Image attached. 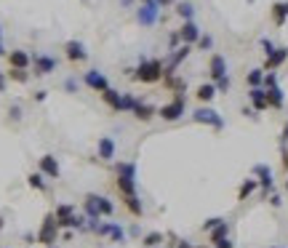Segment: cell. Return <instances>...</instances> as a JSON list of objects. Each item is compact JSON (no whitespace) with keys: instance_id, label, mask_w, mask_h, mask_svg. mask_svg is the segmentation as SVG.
<instances>
[{"instance_id":"obj_13","label":"cell","mask_w":288,"mask_h":248,"mask_svg":"<svg viewBox=\"0 0 288 248\" xmlns=\"http://www.w3.org/2000/svg\"><path fill=\"white\" fill-rule=\"evenodd\" d=\"M86 83L94 88V91H99V94H104L107 88H110V83H107V77L101 75V72H96V70H88V72H86Z\"/></svg>"},{"instance_id":"obj_26","label":"cell","mask_w":288,"mask_h":248,"mask_svg":"<svg viewBox=\"0 0 288 248\" xmlns=\"http://www.w3.org/2000/svg\"><path fill=\"white\" fill-rule=\"evenodd\" d=\"M123 206L128 208V213H134V216H142L144 208L142 203H139V195H131V198H123Z\"/></svg>"},{"instance_id":"obj_18","label":"cell","mask_w":288,"mask_h":248,"mask_svg":"<svg viewBox=\"0 0 288 248\" xmlns=\"http://www.w3.org/2000/svg\"><path fill=\"white\" fill-rule=\"evenodd\" d=\"M155 115H157V110H155L152 104H144V101H139V104L134 107V117H136V120H142V123H150Z\"/></svg>"},{"instance_id":"obj_4","label":"cell","mask_w":288,"mask_h":248,"mask_svg":"<svg viewBox=\"0 0 288 248\" xmlns=\"http://www.w3.org/2000/svg\"><path fill=\"white\" fill-rule=\"evenodd\" d=\"M184 110H187V104H184V96H182V94H176V99H171L168 104H163L160 110H157V115H160L166 123H176L179 117L184 115Z\"/></svg>"},{"instance_id":"obj_47","label":"cell","mask_w":288,"mask_h":248,"mask_svg":"<svg viewBox=\"0 0 288 248\" xmlns=\"http://www.w3.org/2000/svg\"><path fill=\"white\" fill-rule=\"evenodd\" d=\"M168 3H171V0H157V5H168Z\"/></svg>"},{"instance_id":"obj_33","label":"cell","mask_w":288,"mask_h":248,"mask_svg":"<svg viewBox=\"0 0 288 248\" xmlns=\"http://www.w3.org/2000/svg\"><path fill=\"white\" fill-rule=\"evenodd\" d=\"M8 77H11V80H16V83H27V80H30V75H27L24 70H14V67H11Z\"/></svg>"},{"instance_id":"obj_9","label":"cell","mask_w":288,"mask_h":248,"mask_svg":"<svg viewBox=\"0 0 288 248\" xmlns=\"http://www.w3.org/2000/svg\"><path fill=\"white\" fill-rule=\"evenodd\" d=\"M208 75H211L213 83H219L222 77H227V61H224L222 54H213L211 61H208Z\"/></svg>"},{"instance_id":"obj_41","label":"cell","mask_w":288,"mask_h":248,"mask_svg":"<svg viewBox=\"0 0 288 248\" xmlns=\"http://www.w3.org/2000/svg\"><path fill=\"white\" fill-rule=\"evenodd\" d=\"M269 203H272V206L278 208V206H280V203H283V200H280V195H278V192H272V195H269Z\"/></svg>"},{"instance_id":"obj_23","label":"cell","mask_w":288,"mask_h":248,"mask_svg":"<svg viewBox=\"0 0 288 248\" xmlns=\"http://www.w3.org/2000/svg\"><path fill=\"white\" fill-rule=\"evenodd\" d=\"M8 61L14 70H27V64H30V56L24 54V51H11L8 54Z\"/></svg>"},{"instance_id":"obj_49","label":"cell","mask_w":288,"mask_h":248,"mask_svg":"<svg viewBox=\"0 0 288 248\" xmlns=\"http://www.w3.org/2000/svg\"><path fill=\"white\" fill-rule=\"evenodd\" d=\"M0 229H3V219H0Z\"/></svg>"},{"instance_id":"obj_40","label":"cell","mask_w":288,"mask_h":248,"mask_svg":"<svg viewBox=\"0 0 288 248\" xmlns=\"http://www.w3.org/2000/svg\"><path fill=\"white\" fill-rule=\"evenodd\" d=\"M262 48H264V54H267V56H269V54H272V51H275V46H272V43L267 40V38H264V40H262Z\"/></svg>"},{"instance_id":"obj_21","label":"cell","mask_w":288,"mask_h":248,"mask_svg":"<svg viewBox=\"0 0 288 248\" xmlns=\"http://www.w3.org/2000/svg\"><path fill=\"white\" fill-rule=\"evenodd\" d=\"M216 86H213V83H203V86H197V91H195V99L197 101H203V104H208V101H211L213 96H216Z\"/></svg>"},{"instance_id":"obj_27","label":"cell","mask_w":288,"mask_h":248,"mask_svg":"<svg viewBox=\"0 0 288 248\" xmlns=\"http://www.w3.org/2000/svg\"><path fill=\"white\" fill-rule=\"evenodd\" d=\"M163 240H166V235H163V232H147L142 238V243H144V248H157Z\"/></svg>"},{"instance_id":"obj_25","label":"cell","mask_w":288,"mask_h":248,"mask_svg":"<svg viewBox=\"0 0 288 248\" xmlns=\"http://www.w3.org/2000/svg\"><path fill=\"white\" fill-rule=\"evenodd\" d=\"M256 190H259L256 179H246V182L240 184V190H238V200H248V195H253Z\"/></svg>"},{"instance_id":"obj_35","label":"cell","mask_w":288,"mask_h":248,"mask_svg":"<svg viewBox=\"0 0 288 248\" xmlns=\"http://www.w3.org/2000/svg\"><path fill=\"white\" fill-rule=\"evenodd\" d=\"M222 222H224V219H208V222L203 224V232H211V229H216Z\"/></svg>"},{"instance_id":"obj_2","label":"cell","mask_w":288,"mask_h":248,"mask_svg":"<svg viewBox=\"0 0 288 248\" xmlns=\"http://www.w3.org/2000/svg\"><path fill=\"white\" fill-rule=\"evenodd\" d=\"M163 75H166L163 72V61H157V59H142V64L134 70V80H139V83H157Z\"/></svg>"},{"instance_id":"obj_37","label":"cell","mask_w":288,"mask_h":248,"mask_svg":"<svg viewBox=\"0 0 288 248\" xmlns=\"http://www.w3.org/2000/svg\"><path fill=\"white\" fill-rule=\"evenodd\" d=\"M230 83H232V80H230V75H227V77H222L219 83H213V86H216V91H227V88H230Z\"/></svg>"},{"instance_id":"obj_36","label":"cell","mask_w":288,"mask_h":248,"mask_svg":"<svg viewBox=\"0 0 288 248\" xmlns=\"http://www.w3.org/2000/svg\"><path fill=\"white\" fill-rule=\"evenodd\" d=\"M213 46V40H211V35H200V40H197V48H203V51H208Z\"/></svg>"},{"instance_id":"obj_6","label":"cell","mask_w":288,"mask_h":248,"mask_svg":"<svg viewBox=\"0 0 288 248\" xmlns=\"http://www.w3.org/2000/svg\"><path fill=\"white\" fill-rule=\"evenodd\" d=\"M192 120L203 123V126H211V128H216V131H222V128H224L222 115H219L216 110H211V107H197V110L192 112Z\"/></svg>"},{"instance_id":"obj_30","label":"cell","mask_w":288,"mask_h":248,"mask_svg":"<svg viewBox=\"0 0 288 248\" xmlns=\"http://www.w3.org/2000/svg\"><path fill=\"white\" fill-rule=\"evenodd\" d=\"M54 216H56V219H67V216H75V206H70V203H61V206H56Z\"/></svg>"},{"instance_id":"obj_31","label":"cell","mask_w":288,"mask_h":248,"mask_svg":"<svg viewBox=\"0 0 288 248\" xmlns=\"http://www.w3.org/2000/svg\"><path fill=\"white\" fill-rule=\"evenodd\" d=\"M155 11H157V3L147 5V8H142V14H139V19H142L144 24H152V21H155Z\"/></svg>"},{"instance_id":"obj_17","label":"cell","mask_w":288,"mask_h":248,"mask_svg":"<svg viewBox=\"0 0 288 248\" xmlns=\"http://www.w3.org/2000/svg\"><path fill=\"white\" fill-rule=\"evenodd\" d=\"M54 70H56V59L43 56V54L35 56V75H48V72H54Z\"/></svg>"},{"instance_id":"obj_38","label":"cell","mask_w":288,"mask_h":248,"mask_svg":"<svg viewBox=\"0 0 288 248\" xmlns=\"http://www.w3.org/2000/svg\"><path fill=\"white\" fill-rule=\"evenodd\" d=\"M280 147H288V123L283 126V131H280Z\"/></svg>"},{"instance_id":"obj_32","label":"cell","mask_w":288,"mask_h":248,"mask_svg":"<svg viewBox=\"0 0 288 248\" xmlns=\"http://www.w3.org/2000/svg\"><path fill=\"white\" fill-rule=\"evenodd\" d=\"M176 14L182 16L184 21H192V14H195V8H192V3H179V5H176Z\"/></svg>"},{"instance_id":"obj_46","label":"cell","mask_w":288,"mask_h":248,"mask_svg":"<svg viewBox=\"0 0 288 248\" xmlns=\"http://www.w3.org/2000/svg\"><path fill=\"white\" fill-rule=\"evenodd\" d=\"M0 91H5V75L0 72Z\"/></svg>"},{"instance_id":"obj_12","label":"cell","mask_w":288,"mask_h":248,"mask_svg":"<svg viewBox=\"0 0 288 248\" xmlns=\"http://www.w3.org/2000/svg\"><path fill=\"white\" fill-rule=\"evenodd\" d=\"M179 38L184 40V46H192V43L200 40V30H197L195 21H184L182 30H179Z\"/></svg>"},{"instance_id":"obj_11","label":"cell","mask_w":288,"mask_h":248,"mask_svg":"<svg viewBox=\"0 0 288 248\" xmlns=\"http://www.w3.org/2000/svg\"><path fill=\"white\" fill-rule=\"evenodd\" d=\"M288 59V48H275L272 54L264 59V72H275L278 67H283Z\"/></svg>"},{"instance_id":"obj_48","label":"cell","mask_w":288,"mask_h":248,"mask_svg":"<svg viewBox=\"0 0 288 248\" xmlns=\"http://www.w3.org/2000/svg\"><path fill=\"white\" fill-rule=\"evenodd\" d=\"M144 3H147V5H152V3H155V0H144Z\"/></svg>"},{"instance_id":"obj_7","label":"cell","mask_w":288,"mask_h":248,"mask_svg":"<svg viewBox=\"0 0 288 248\" xmlns=\"http://www.w3.org/2000/svg\"><path fill=\"white\" fill-rule=\"evenodd\" d=\"M253 173H256V182H259V190H262L264 198H269L275 190V179H272V171H269V166H264V163H259L256 168H253Z\"/></svg>"},{"instance_id":"obj_8","label":"cell","mask_w":288,"mask_h":248,"mask_svg":"<svg viewBox=\"0 0 288 248\" xmlns=\"http://www.w3.org/2000/svg\"><path fill=\"white\" fill-rule=\"evenodd\" d=\"M96 232H99L101 238H110L112 243H126V232H123V227H120V224H115V222L99 224V227H96Z\"/></svg>"},{"instance_id":"obj_15","label":"cell","mask_w":288,"mask_h":248,"mask_svg":"<svg viewBox=\"0 0 288 248\" xmlns=\"http://www.w3.org/2000/svg\"><path fill=\"white\" fill-rule=\"evenodd\" d=\"M248 99H251V107L253 110H267V88H251V91H248Z\"/></svg>"},{"instance_id":"obj_44","label":"cell","mask_w":288,"mask_h":248,"mask_svg":"<svg viewBox=\"0 0 288 248\" xmlns=\"http://www.w3.org/2000/svg\"><path fill=\"white\" fill-rule=\"evenodd\" d=\"M11 117H16V120L21 117V110H19V107H11Z\"/></svg>"},{"instance_id":"obj_14","label":"cell","mask_w":288,"mask_h":248,"mask_svg":"<svg viewBox=\"0 0 288 248\" xmlns=\"http://www.w3.org/2000/svg\"><path fill=\"white\" fill-rule=\"evenodd\" d=\"M101 101H104L110 110H115V112H123V94H117L115 88H107L104 94H101Z\"/></svg>"},{"instance_id":"obj_3","label":"cell","mask_w":288,"mask_h":248,"mask_svg":"<svg viewBox=\"0 0 288 248\" xmlns=\"http://www.w3.org/2000/svg\"><path fill=\"white\" fill-rule=\"evenodd\" d=\"M83 208H86L88 219H101V216H112V211H115V206H112L110 200L104 198V195H86V200H83Z\"/></svg>"},{"instance_id":"obj_22","label":"cell","mask_w":288,"mask_h":248,"mask_svg":"<svg viewBox=\"0 0 288 248\" xmlns=\"http://www.w3.org/2000/svg\"><path fill=\"white\" fill-rule=\"evenodd\" d=\"M99 157L101 160H112V157H115V142H112L110 136L99 139Z\"/></svg>"},{"instance_id":"obj_1","label":"cell","mask_w":288,"mask_h":248,"mask_svg":"<svg viewBox=\"0 0 288 248\" xmlns=\"http://www.w3.org/2000/svg\"><path fill=\"white\" fill-rule=\"evenodd\" d=\"M117 192L123 195V198H131V195H136V166L134 163H120L117 166Z\"/></svg>"},{"instance_id":"obj_28","label":"cell","mask_w":288,"mask_h":248,"mask_svg":"<svg viewBox=\"0 0 288 248\" xmlns=\"http://www.w3.org/2000/svg\"><path fill=\"white\" fill-rule=\"evenodd\" d=\"M246 83L251 88H262V83H264V70H251L246 75Z\"/></svg>"},{"instance_id":"obj_16","label":"cell","mask_w":288,"mask_h":248,"mask_svg":"<svg viewBox=\"0 0 288 248\" xmlns=\"http://www.w3.org/2000/svg\"><path fill=\"white\" fill-rule=\"evenodd\" d=\"M64 54H67V59H70V61H83V59H86V48H83L80 40H70L64 46Z\"/></svg>"},{"instance_id":"obj_10","label":"cell","mask_w":288,"mask_h":248,"mask_svg":"<svg viewBox=\"0 0 288 248\" xmlns=\"http://www.w3.org/2000/svg\"><path fill=\"white\" fill-rule=\"evenodd\" d=\"M38 171H40L43 176H48V179H59V163H56V157L43 155L40 160H38Z\"/></svg>"},{"instance_id":"obj_29","label":"cell","mask_w":288,"mask_h":248,"mask_svg":"<svg viewBox=\"0 0 288 248\" xmlns=\"http://www.w3.org/2000/svg\"><path fill=\"white\" fill-rule=\"evenodd\" d=\"M27 184H30L32 190H38V192H46V182H43V173L40 171L30 173V176H27Z\"/></svg>"},{"instance_id":"obj_19","label":"cell","mask_w":288,"mask_h":248,"mask_svg":"<svg viewBox=\"0 0 288 248\" xmlns=\"http://www.w3.org/2000/svg\"><path fill=\"white\" fill-rule=\"evenodd\" d=\"M288 19V0H283V3H275L272 5V24L275 27H283Z\"/></svg>"},{"instance_id":"obj_50","label":"cell","mask_w":288,"mask_h":248,"mask_svg":"<svg viewBox=\"0 0 288 248\" xmlns=\"http://www.w3.org/2000/svg\"><path fill=\"white\" fill-rule=\"evenodd\" d=\"M0 54H3V46H0Z\"/></svg>"},{"instance_id":"obj_45","label":"cell","mask_w":288,"mask_h":248,"mask_svg":"<svg viewBox=\"0 0 288 248\" xmlns=\"http://www.w3.org/2000/svg\"><path fill=\"white\" fill-rule=\"evenodd\" d=\"M32 99H35V101H43V99H46V91H35V96H32Z\"/></svg>"},{"instance_id":"obj_24","label":"cell","mask_w":288,"mask_h":248,"mask_svg":"<svg viewBox=\"0 0 288 248\" xmlns=\"http://www.w3.org/2000/svg\"><path fill=\"white\" fill-rule=\"evenodd\" d=\"M224 238H230V224H227V222H222L216 229H211V232H208V240H211V246H216L219 240H224Z\"/></svg>"},{"instance_id":"obj_42","label":"cell","mask_w":288,"mask_h":248,"mask_svg":"<svg viewBox=\"0 0 288 248\" xmlns=\"http://www.w3.org/2000/svg\"><path fill=\"white\" fill-rule=\"evenodd\" d=\"M173 248H197V246L187 243V240H176V246H173Z\"/></svg>"},{"instance_id":"obj_5","label":"cell","mask_w":288,"mask_h":248,"mask_svg":"<svg viewBox=\"0 0 288 248\" xmlns=\"http://www.w3.org/2000/svg\"><path fill=\"white\" fill-rule=\"evenodd\" d=\"M56 240H59V224H56V216L51 213V216L43 219L40 229H38V243H43V246L51 248Z\"/></svg>"},{"instance_id":"obj_43","label":"cell","mask_w":288,"mask_h":248,"mask_svg":"<svg viewBox=\"0 0 288 248\" xmlns=\"http://www.w3.org/2000/svg\"><path fill=\"white\" fill-rule=\"evenodd\" d=\"M280 152H283V168L288 171V147H280Z\"/></svg>"},{"instance_id":"obj_20","label":"cell","mask_w":288,"mask_h":248,"mask_svg":"<svg viewBox=\"0 0 288 248\" xmlns=\"http://www.w3.org/2000/svg\"><path fill=\"white\" fill-rule=\"evenodd\" d=\"M267 104L272 107V110H283L286 104V96H283V88H267Z\"/></svg>"},{"instance_id":"obj_39","label":"cell","mask_w":288,"mask_h":248,"mask_svg":"<svg viewBox=\"0 0 288 248\" xmlns=\"http://www.w3.org/2000/svg\"><path fill=\"white\" fill-rule=\"evenodd\" d=\"M213 248H235V243H232L230 238H224V240H219V243L213 246Z\"/></svg>"},{"instance_id":"obj_34","label":"cell","mask_w":288,"mask_h":248,"mask_svg":"<svg viewBox=\"0 0 288 248\" xmlns=\"http://www.w3.org/2000/svg\"><path fill=\"white\" fill-rule=\"evenodd\" d=\"M275 86H278V75H275V72H264L262 88H275Z\"/></svg>"}]
</instances>
